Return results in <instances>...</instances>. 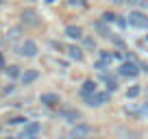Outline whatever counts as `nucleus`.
Returning <instances> with one entry per match:
<instances>
[{
    "mask_svg": "<svg viewBox=\"0 0 148 139\" xmlns=\"http://www.w3.org/2000/svg\"><path fill=\"white\" fill-rule=\"evenodd\" d=\"M126 22H129L133 28L146 31V28H148V15H146V13H142V11H133V13L129 15V20H126Z\"/></svg>",
    "mask_w": 148,
    "mask_h": 139,
    "instance_id": "1",
    "label": "nucleus"
},
{
    "mask_svg": "<svg viewBox=\"0 0 148 139\" xmlns=\"http://www.w3.org/2000/svg\"><path fill=\"white\" fill-rule=\"evenodd\" d=\"M85 104H89V107H100V104H107L109 102V93H89V96H83Z\"/></svg>",
    "mask_w": 148,
    "mask_h": 139,
    "instance_id": "2",
    "label": "nucleus"
},
{
    "mask_svg": "<svg viewBox=\"0 0 148 139\" xmlns=\"http://www.w3.org/2000/svg\"><path fill=\"white\" fill-rule=\"evenodd\" d=\"M92 135V126L89 124H76L70 130V139H87Z\"/></svg>",
    "mask_w": 148,
    "mask_h": 139,
    "instance_id": "3",
    "label": "nucleus"
},
{
    "mask_svg": "<svg viewBox=\"0 0 148 139\" xmlns=\"http://www.w3.org/2000/svg\"><path fill=\"white\" fill-rule=\"evenodd\" d=\"M137 72H139L137 61H126V63L120 65V76H126V78H131V76H137Z\"/></svg>",
    "mask_w": 148,
    "mask_h": 139,
    "instance_id": "4",
    "label": "nucleus"
},
{
    "mask_svg": "<svg viewBox=\"0 0 148 139\" xmlns=\"http://www.w3.org/2000/svg\"><path fill=\"white\" fill-rule=\"evenodd\" d=\"M18 52H20V55H22V57H35V55H37V52H39V50H37V44L28 39V42H24L22 46L18 48Z\"/></svg>",
    "mask_w": 148,
    "mask_h": 139,
    "instance_id": "5",
    "label": "nucleus"
},
{
    "mask_svg": "<svg viewBox=\"0 0 148 139\" xmlns=\"http://www.w3.org/2000/svg\"><path fill=\"white\" fill-rule=\"evenodd\" d=\"M22 22L31 24V26H37V24H39V15H37L33 9H26V11H22Z\"/></svg>",
    "mask_w": 148,
    "mask_h": 139,
    "instance_id": "6",
    "label": "nucleus"
},
{
    "mask_svg": "<svg viewBox=\"0 0 148 139\" xmlns=\"http://www.w3.org/2000/svg\"><path fill=\"white\" fill-rule=\"evenodd\" d=\"M61 117H63L65 122H70V124H74V122L81 120V113L76 111V109H65V111L61 113Z\"/></svg>",
    "mask_w": 148,
    "mask_h": 139,
    "instance_id": "7",
    "label": "nucleus"
},
{
    "mask_svg": "<svg viewBox=\"0 0 148 139\" xmlns=\"http://www.w3.org/2000/svg\"><path fill=\"white\" fill-rule=\"evenodd\" d=\"M37 76H39V72H37V70H26V72H22V76H20V78H22L24 85H31V83H35V80H37Z\"/></svg>",
    "mask_w": 148,
    "mask_h": 139,
    "instance_id": "8",
    "label": "nucleus"
},
{
    "mask_svg": "<svg viewBox=\"0 0 148 139\" xmlns=\"http://www.w3.org/2000/svg\"><path fill=\"white\" fill-rule=\"evenodd\" d=\"M65 35H68L70 39H81V37H83V31H81V26L70 24V26H65Z\"/></svg>",
    "mask_w": 148,
    "mask_h": 139,
    "instance_id": "9",
    "label": "nucleus"
},
{
    "mask_svg": "<svg viewBox=\"0 0 148 139\" xmlns=\"http://www.w3.org/2000/svg\"><path fill=\"white\" fill-rule=\"evenodd\" d=\"M94 28H96V33L102 35V37H111V31H109V26H107L105 20H98V22L94 24Z\"/></svg>",
    "mask_w": 148,
    "mask_h": 139,
    "instance_id": "10",
    "label": "nucleus"
},
{
    "mask_svg": "<svg viewBox=\"0 0 148 139\" xmlns=\"http://www.w3.org/2000/svg\"><path fill=\"white\" fill-rule=\"evenodd\" d=\"M68 57L74 61H83V50L79 46H68Z\"/></svg>",
    "mask_w": 148,
    "mask_h": 139,
    "instance_id": "11",
    "label": "nucleus"
},
{
    "mask_svg": "<svg viewBox=\"0 0 148 139\" xmlns=\"http://www.w3.org/2000/svg\"><path fill=\"white\" fill-rule=\"evenodd\" d=\"M20 37H22V28H20V26L11 28V31H9V35H7V44H15Z\"/></svg>",
    "mask_w": 148,
    "mask_h": 139,
    "instance_id": "12",
    "label": "nucleus"
},
{
    "mask_svg": "<svg viewBox=\"0 0 148 139\" xmlns=\"http://www.w3.org/2000/svg\"><path fill=\"white\" fill-rule=\"evenodd\" d=\"M42 102L44 104H48V107H55V104H59V96H57V93H44L42 96Z\"/></svg>",
    "mask_w": 148,
    "mask_h": 139,
    "instance_id": "13",
    "label": "nucleus"
},
{
    "mask_svg": "<svg viewBox=\"0 0 148 139\" xmlns=\"http://www.w3.org/2000/svg\"><path fill=\"white\" fill-rule=\"evenodd\" d=\"M96 91V83L94 80H85L83 83V89H81V98L83 96H89V93H94Z\"/></svg>",
    "mask_w": 148,
    "mask_h": 139,
    "instance_id": "14",
    "label": "nucleus"
},
{
    "mask_svg": "<svg viewBox=\"0 0 148 139\" xmlns=\"http://www.w3.org/2000/svg\"><path fill=\"white\" fill-rule=\"evenodd\" d=\"M5 72H7V76H9V78H20V76H22V72H20L18 65H9Z\"/></svg>",
    "mask_w": 148,
    "mask_h": 139,
    "instance_id": "15",
    "label": "nucleus"
},
{
    "mask_svg": "<svg viewBox=\"0 0 148 139\" xmlns=\"http://www.w3.org/2000/svg\"><path fill=\"white\" fill-rule=\"evenodd\" d=\"M139 93H142V89H139V85H133V87H129V91H126V96H129V98H137Z\"/></svg>",
    "mask_w": 148,
    "mask_h": 139,
    "instance_id": "16",
    "label": "nucleus"
},
{
    "mask_svg": "<svg viewBox=\"0 0 148 139\" xmlns=\"http://www.w3.org/2000/svg\"><path fill=\"white\" fill-rule=\"evenodd\" d=\"M100 61L109 65L111 61H116V55H109V52H100Z\"/></svg>",
    "mask_w": 148,
    "mask_h": 139,
    "instance_id": "17",
    "label": "nucleus"
},
{
    "mask_svg": "<svg viewBox=\"0 0 148 139\" xmlns=\"http://www.w3.org/2000/svg\"><path fill=\"white\" fill-rule=\"evenodd\" d=\"M18 139H39V133H31V130H24Z\"/></svg>",
    "mask_w": 148,
    "mask_h": 139,
    "instance_id": "18",
    "label": "nucleus"
},
{
    "mask_svg": "<svg viewBox=\"0 0 148 139\" xmlns=\"http://www.w3.org/2000/svg\"><path fill=\"white\" fill-rule=\"evenodd\" d=\"M83 48L85 50H94V48H96V42H94V39H83Z\"/></svg>",
    "mask_w": 148,
    "mask_h": 139,
    "instance_id": "19",
    "label": "nucleus"
},
{
    "mask_svg": "<svg viewBox=\"0 0 148 139\" xmlns=\"http://www.w3.org/2000/svg\"><path fill=\"white\" fill-rule=\"evenodd\" d=\"M102 20H105V22H113V20H118V15H113V13L107 11V13H102Z\"/></svg>",
    "mask_w": 148,
    "mask_h": 139,
    "instance_id": "20",
    "label": "nucleus"
},
{
    "mask_svg": "<svg viewBox=\"0 0 148 139\" xmlns=\"http://www.w3.org/2000/svg\"><path fill=\"white\" fill-rule=\"evenodd\" d=\"M24 117H13V120H9V124H24Z\"/></svg>",
    "mask_w": 148,
    "mask_h": 139,
    "instance_id": "21",
    "label": "nucleus"
},
{
    "mask_svg": "<svg viewBox=\"0 0 148 139\" xmlns=\"http://www.w3.org/2000/svg\"><path fill=\"white\" fill-rule=\"evenodd\" d=\"M135 5H139L142 9H148V0H135Z\"/></svg>",
    "mask_w": 148,
    "mask_h": 139,
    "instance_id": "22",
    "label": "nucleus"
},
{
    "mask_svg": "<svg viewBox=\"0 0 148 139\" xmlns=\"http://www.w3.org/2000/svg\"><path fill=\"white\" fill-rule=\"evenodd\" d=\"M0 65H5V59H2V52H0Z\"/></svg>",
    "mask_w": 148,
    "mask_h": 139,
    "instance_id": "23",
    "label": "nucleus"
},
{
    "mask_svg": "<svg viewBox=\"0 0 148 139\" xmlns=\"http://www.w3.org/2000/svg\"><path fill=\"white\" fill-rule=\"evenodd\" d=\"M113 2H116V5H122V2H126V0H113Z\"/></svg>",
    "mask_w": 148,
    "mask_h": 139,
    "instance_id": "24",
    "label": "nucleus"
},
{
    "mask_svg": "<svg viewBox=\"0 0 148 139\" xmlns=\"http://www.w3.org/2000/svg\"><path fill=\"white\" fill-rule=\"evenodd\" d=\"M68 2H70V5H76V2H79V0H68Z\"/></svg>",
    "mask_w": 148,
    "mask_h": 139,
    "instance_id": "25",
    "label": "nucleus"
},
{
    "mask_svg": "<svg viewBox=\"0 0 148 139\" xmlns=\"http://www.w3.org/2000/svg\"><path fill=\"white\" fill-rule=\"evenodd\" d=\"M2 2H5V0H0V5H2Z\"/></svg>",
    "mask_w": 148,
    "mask_h": 139,
    "instance_id": "26",
    "label": "nucleus"
}]
</instances>
